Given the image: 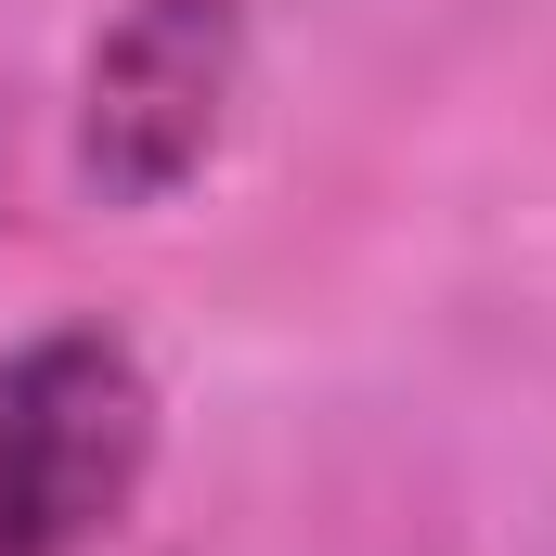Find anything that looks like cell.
I'll list each match as a JSON object with an SVG mask.
<instances>
[{
	"label": "cell",
	"instance_id": "7a4b0ae2",
	"mask_svg": "<svg viewBox=\"0 0 556 556\" xmlns=\"http://www.w3.org/2000/svg\"><path fill=\"white\" fill-rule=\"evenodd\" d=\"M247 104V0H117L78 65V181L91 207H168L220 168Z\"/></svg>",
	"mask_w": 556,
	"mask_h": 556
},
{
	"label": "cell",
	"instance_id": "6da1fadb",
	"mask_svg": "<svg viewBox=\"0 0 556 556\" xmlns=\"http://www.w3.org/2000/svg\"><path fill=\"white\" fill-rule=\"evenodd\" d=\"M155 363L117 324H39L0 350V556H104L155 479Z\"/></svg>",
	"mask_w": 556,
	"mask_h": 556
}]
</instances>
